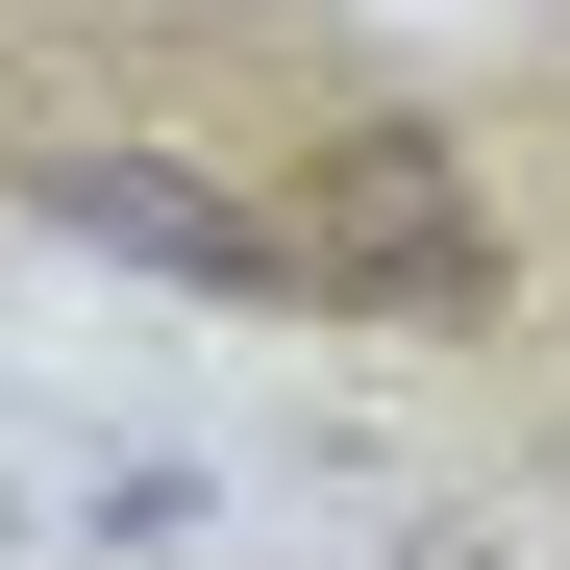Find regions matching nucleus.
I'll return each mask as SVG.
<instances>
[{"label": "nucleus", "mask_w": 570, "mask_h": 570, "mask_svg": "<svg viewBox=\"0 0 570 570\" xmlns=\"http://www.w3.org/2000/svg\"><path fill=\"white\" fill-rule=\"evenodd\" d=\"M26 199H50L75 248L174 273V298H298V224H273V199H224V174H199V149H149V125H75V149H26Z\"/></svg>", "instance_id": "f257e3e1"}]
</instances>
